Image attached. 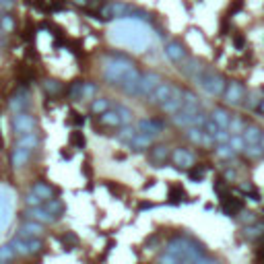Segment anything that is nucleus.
I'll use <instances>...</instances> for the list:
<instances>
[{
	"label": "nucleus",
	"mask_w": 264,
	"mask_h": 264,
	"mask_svg": "<svg viewBox=\"0 0 264 264\" xmlns=\"http://www.w3.org/2000/svg\"><path fill=\"white\" fill-rule=\"evenodd\" d=\"M200 89H204L208 95H215V97H223V93H225V87H227V83H225V79L219 75V73H215V70H208V68H202L194 79H192Z\"/></svg>",
	"instance_id": "nucleus-1"
},
{
	"label": "nucleus",
	"mask_w": 264,
	"mask_h": 264,
	"mask_svg": "<svg viewBox=\"0 0 264 264\" xmlns=\"http://www.w3.org/2000/svg\"><path fill=\"white\" fill-rule=\"evenodd\" d=\"M33 130H35V118L31 114L23 112V114H15L13 116V132H15L17 138L25 136V134H31Z\"/></svg>",
	"instance_id": "nucleus-2"
},
{
	"label": "nucleus",
	"mask_w": 264,
	"mask_h": 264,
	"mask_svg": "<svg viewBox=\"0 0 264 264\" xmlns=\"http://www.w3.org/2000/svg\"><path fill=\"white\" fill-rule=\"evenodd\" d=\"M246 97V89L239 81H229L227 87H225V93H223V101L227 105H239Z\"/></svg>",
	"instance_id": "nucleus-3"
},
{
	"label": "nucleus",
	"mask_w": 264,
	"mask_h": 264,
	"mask_svg": "<svg viewBox=\"0 0 264 264\" xmlns=\"http://www.w3.org/2000/svg\"><path fill=\"white\" fill-rule=\"evenodd\" d=\"M182 105H184V89H180V87L174 85V91H172L170 99L161 105V110H163L165 114L174 116V114H178V112L182 110Z\"/></svg>",
	"instance_id": "nucleus-4"
},
{
	"label": "nucleus",
	"mask_w": 264,
	"mask_h": 264,
	"mask_svg": "<svg viewBox=\"0 0 264 264\" xmlns=\"http://www.w3.org/2000/svg\"><path fill=\"white\" fill-rule=\"evenodd\" d=\"M130 13H132V9L124 3H108V5L101 7V17L103 19H120V17L130 15Z\"/></svg>",
	"instance_id": "nucleus-5"
},
{
	"label": "nucleus",
	"mask_w": 264,
	"mask_h": 264,
	"mask_svg": "<svg viewBox=\"0 0 264 264\" xmlns=\"http://www.w3.org/2000/svg\"><path fill=\"white\" fill-rule=\"evenodd\" d=\"M170 157H172V153H170V147L167 145H153L149 149V161L153 165H157V167L165 165L170 161Z\"/></svg>",
	"instance_id": "nucleus-6"
},
{
	"label": "nucleus",
	"mask_w": 264,
	"mask_h": 264,
	"mask_svg": "<svg viewBox=\"0 0 264 264\" xmlns=\"http://www.w3.org/2000/svg\"><path fill=\"white\" fill-rule=\"evenodd\" d=\"M165 56H167L174 64H182L184 60H188L186 47H184L180 41H167V43H165Z\"/></svg>",
	"instance_id": "nucleus-7"
},
{
	"label": "nucleus",
	"mask_w": 264,
	"mask_h": 264,
	"mask_svg": "<svg viewBox=\"0 0 264 264\" xmlns=\"http://www.w3.org/2000/svg\"><path fill=\"white\" fill-rule=\"evenodd\" d=\"M163 81L157 73H142V79H140V97H149L157 87H159Z\"/></svg>",
	"instance_id": "nucleus-8"
},
{
	"label": "nucleus",
	"mask_w": 264,
	"mask_h": 264,
	"mask_svg": "<svg viewBox=\"0 0 264 264\" xmlns=\"http://www.w3.org/2000/svg\"><path fill=\"white\" fill-rule=\"evenodd\" d=\"M9 108H11L13 114H23V112H27V108H29V95H27L25 89H19L17 93H13V97H11V101H9Z\"/></svg>",
	"instance_id": "nucleus-9"
},
{
	"label": "nucleus",
	"mask_w": 264,
	"mask_h": 264,
	"mask_svg": "<svg viewBox=\"0 0 264 264\" xmlns=\"http://www.w3.org/2000/svg\"><path fill=\"white\" fill-rule=\"evenodd\" d=\"M172 91H174V85H172V83H167V81H163L159 87H157V89L149 95V101H151V103H155V105H159V108H161V105L170 99Z\"/></svg>",
	"instance_id": "nucleus-10"
},
{
	"label": "nucleus",
	"mask_w": 264,
	"mask_h": 264,
	"mask_svg": "<svg viewBox=\"0 0 264 264\" xmlns=\"http://www.w3.org/2000/svg\"><path fill=\"white\" fill-rule=\"evenodd\" d=\"M163 128H165V122L159 120V118H145L136 124L138 132H147V134H155V136L159 132H163Z\"/></svg>",
	"instance_id": "nucleus-11"
},
{
	"label": "nucleus",
	"mask_w": 264,
	"mask_h": 264,
	"mask_svg": "<svg viewBox=\"0 0 264 264\" xmlns=\"http://www.w3.org/2000/svg\"><path fill=\"white\" fill-rule=\"evenodd\" d=\"M172 161L182 170H192L194 167V155L186 149H176L172 153Z\"/></svg>",
	"instance_id": "nucleus-12"
},
{
	"label": "nucleus",
	"mask_w": 264,
	"mask_h": 264,
	"mask_svg": "<svg viewBox=\"0 0 264 264\" xmlns=\"http://www.w3.org/2000/svg\"><path fill=\"white\" fill-rule=\"evenodd\" d=\"M97 124L103 126V128H122V126H124L122 118L118 116V112H116L114 108H112L110 112H105V114L97 116Z\"/></svg>",
	"instance_id": "nucleus-13"
},
{
	"label": "nucleus",
	"mask_w": 264,
	"mask_h": 264,
	"mask_svg": "<svg viewBox=\"0 0 264 264\" xmlns=\"http://www.w3.org/2000/svg\"><path fill=\"white\" fill-rule=\"evenodd\" d=\"M242 136H244V140H246V149H248V147H260L264 132H262L258 126L250 124V126H246V130H244Z\"/></svg>",
	"instance_id": "nucleus-14"
},
{
	"label": "nucleus",
	"mask_w": 264,
	"mask_h": 264,
	"mask_svg": "<svg viewBox=\"0 0 264 264\" xmlns=\"http://www.w3.org/2000/svg\"><path fill=\"white\" fill-rule=\"evenodd\" d=\"M31 221H37V223H52V221H56L54 217L50 215V210L41 204V206H35V208H29L27 213H25Z\"/></svg>",
	"instance_id": "nucleus-15"
},
{
	"label": "nucleus",
	"mask_w": 264,
	"mask_h": 264,
	"mask_svg": "<svg viewBox=\"0 0 264 264\" xmlns=\"http://www.w3.org/2000/svg\"><path fill=\"white\" fill-rule=\"evenodd\" d=\"M29 157H31V151L21 149V147H15V149H13V153H11V163H13V167H15V170L25 167V165H27V161H29Z\"/></svg>",
	"instance_id": "nucleus-16"
},
{
	"label": "nucleus",
	"mask_w": 264,
	"mask_h": 264,
	"mask_svg": "<svg viewBox=\"0 0 264 264\" xmlns=\"http://www.w3.org/2000/svg\"><path fill=\"white\" fill-rule=\"evenodd\" d=\"M43 233V223H37V221H25L23 225H21V231H19V235L21 237H39Z\"/></svg>",
	"instance_id": "nucleus-17"
},
{
	"label": "nucleus",
	"mask_w": 264,
	"mask_h": 264,
	"mask_svg": "<svg viewBox=\"0 0 264 264\" xmlns=\"http://www.w3.org/2000/svg\"><path fill=\"white\" fill-rule=\"evenodd\" d=\"M210 118H213L217 124H219V128L221 130H229V126H231V114L225 110V108H215L213 110V114H210Z\"/></svg>",
	"instance_id": "nucleus-18"
},
{
	"label": "nucleus",
	"mask_w": 264,
	"mask_h": 264,
	"mask_svg": "<svg viewBox=\"0 0 264 264\" xmlns=\"http://www.w3.org/2000/svg\"><path fill=\"white\" fill-rule=\"evenodd\" d=\"M244 237L252 239V242H260L264 237V223L262 221H256V223H250L244 227Z\"/></svg>",
	"instance_id": "nucleus-19"
},
{
	"label": "nucleus",
	"mask_w": 264,
	"mask_h": 264,
	"mask_svg": "<svg viewBox=\"0 0 264 264\" xmlns=\"http://www.w3.org/2000/svg\"><path fill=\"white\" fill-rule=\"evenodd\" d=\"M153 140H155V134L138 132V134H136V138L130 142V149H134V151H145V149H151V147H153Z\"/></svg>",
	"instance_id": "nucleus-20"
},
{
	"label": "nucleus",
	"mask_w": 264,
	"mask_h": 264,
	"mask_svg": "<svg viewBox=\"0 0 264 264\" xmlns=\"http://www.w3.org/2000/svg\"><path fill=\"white\" fill-rule=\"evenodd\" d=\"M136 134H138L136 126L126 124V126H122V128H120V132L116 134V138H118V142H122V145H128V147H130V142L136 138Z\"/></svg>",
	"instance_id": "nucleus-21"
},
{
	"label": "nucleus",
	"mask_w": 264,
	"mask_h": 264,
	"mask_svg": "<svg viewBox=\"0 0 264 264\" xmlns=\"http://www.w3.org/2000/svg\"><path fill=\"white\" fill-rule=\"evenodd\" d=\"M31 192H35L39 198H43V202L54 198V188H52L50 184H45V182H35L33 188H31Z\"/></svg>",
	"instance_id": "nucleus-22"
},
{
	"label": "nucleus",
	"mask_w": 264,
	"mask_h": 264,
	"mask_svg": "<svg viewBox=\"0 0 264 264\" xmlns=\"http://www.w3.org/2000/svg\"><path fill=\"white\" fill-rule=\"evenodd\" d=\"M15 147H21V149L33 151V149H37V147H39V138H37V134H35V132H31V134L19 136V138H17V142H15Z\"/></svg>",
	"instance_id": "nucleus-23"
},
{
	"label": "nucleus",
	"mask_w": 264,
	"mask_h": 264,
	"mask_svg": "<svg viewBox=\"0 0 264 264\" xmlns=\"http://www.w3.org/2000/svg\"><path fill=\"white\" fill-rule=\"evenodd\" d=\"M11 246L15 248L17 256H29V254H31V250H29V244H27V237H21V235H17V237H13V239H11Z\"/></svg>",
	"instance_id": "nucleus-24"
},
{
	"label": "nucleus",
	"mask_w": 264,
	"mask_h": 264,
	"mask_svg": "<svg viewBox=\"0 0 264 264\" xmlns=\"http://www.w3.org/2000/svg\"><path fill=\"white\" fill-rule=\"evenodd\" d=\"M110 110H112V108H110V101L105 99V97H95L93 103H91V112H93L95 116H101V114L110 112Z\"/></svg>",
	"instance_id": "nucleus-25"
},
{
	"label": "nucleus",
	"mask_w": 264,
	"mask_h": 264,
	"mask_svg": "<svg viewBox=\"0 0 264 264\" xmlns=\"http://www.w3.org/2000/svg\"><path fill=\"white\" fill-rule=\"evenodd\" d=\"M43 206L50 210V215L54 217V219H58L60 215H62V210H64V204L58 200V198H52V200H47V202H43Z\"/></svg>",
	"instance_id": "nucleus-26"
},
{
	"label": "nucleus",
	"mask_w": 264,
	"mask_h": 264,
	"mask_svg": "<svg viewBox=\"0 0 264 264\" xmlns=\"http://www.w3.org/2000/svg\"><path fill=\"white\" fill-rule=\"evenodd\" d=\"M182 108L192 110V112H198L200 110V101H198V97L192 91H184V105H182Z\"/></svg>",
	"instance_id": "nucleus-27"
},
{
	"label": "nucleus",
	"mask_w": 264,
	"mask_h": 264,
	"mask_svg": "<svg viewBox=\"0 0 264 264\" xmlns=\"http://www.w3.org/2000/svg\"><path fill=\"white\" fill-rule=\"evenodd\" d=\"M43 89H45V93L47 95H60L62 93V83L60 81H56V79H47L45 83H43Z\"/></svg>",
	"instance_id": "nucleus-28"
},
{
	"label": "nucleus",
	"mask_w": 264,
	"mask_h": 264,
	"mask_svg": "<svg viewBox=\"0 0 264 264\" xmlns=\"http://www.w3.org/2000/svg\"><path fill=\"white\" fill-rule=\"evenodd\" d=\"M83 89H85V81H73V85L68 87V97L83 99Z\"/></svg>",
	"instance_id": "nucleus-29"
},
{
	"label": "nucleus",
	"mask_w": 264,
	"mask_h": 264,
	"mask_svg": "<svg viewBox=\"0 0 264 264\" xmlns=\"http://www.w3.org/2000/svg\"><path fill=\"white\" fill-rule=\"evenodd\" d=\"M229 147H231L235 153H244V151H246V140H244V136H242V134H231Z\"/></svg>",
	"instance_id": "nucleus-30"
},
{
	"label": "nucleus",
	"mask_w": 264,
	"mask_h": 264,
	"mask_svg": "<svg viewBox=\"0 0 264 264\" xmlns=\"http://www.w3.org/2000/svg\"><path fill=\"white\" fill-rule=\"evenodd\" d=\"M15 256H17V252H15V248H13L11 244L0 246V262H9V260H13Z\"/></svg>",
	"instance_id": "nucleus-31"
},
{
	"label": "nucleus",
	"mask_w": 264,
	"mask_h": 264,
	"mask_svg": "<svg viewBox=\"0 0 264 264\" xmlns=\"http://www.w3.org/2000/svg\"><path fill=\"white\" fill-rule=\"evenodd\" d=\"M114 110H116V112H118V116L122 118L124 126H126V124H128V122L132 120V112H130V110L126 108V105H116V108H114Z\"/></svg>",
	"instance_id": "nucleus-32"
},
{
	"label": "nucleus",
	"mask_w": 264,
	"mask_h": 264,
	"mask_svg": "<svg viewBox=\"0 0 264 264\" xmlns=\"http://www.w3.org/2000/svg\"><path fill=\"white\" fill-rule=\"evenodd\" d=\"M217 155L221 157V159H231V157L235 155V151H233V149L229 147V142H227V145H219V147H217Z\"/></svg>",
	"instance_id": "nucleus-33"
},
{
	"label": "nucleus",
	"mask_w": 264,
	"mask_h": 264,
	"mask_svg": "<svg viewBox=\"0 0 264 264\" xmlns=\"http://www.w3.org/2000/svg\"><path fill=\"white\" fill-rule=\"evenodd\" d=\"M188 176L192 182H200L206 176V167H192V170H188Z\"/></svg>",
	"instance_id": "nucleus-34"
},
{
	"label": "nucleus",
	"mask_w": 264,
	"mask_h": 264,
	"mask_svg": "<svg viewBox=\"0 0 264 264\" xmlns=\"http://www.w3.org/2000/svg\"><path fill=\"white\" fill-rule=\"evenodd\" d=\"M25 204H27L29 208H35V206H41V204H43V198H39L35 192H29V194L25 196Z\"/></svg>",
	"instance_id": "nucleus-35"
},
{
	"label": "nucleus",
	"mask_w": 264,
	"mask_h": 264,
	"mask_svg": "<svg viewBox=\"0 0 264 264\" xmlns=\"http://www.w3.org/2000/svg\"><path fill=\"white\" fill-rule=\"evenodd\" d=\"M244 130H246L244 122H242L239 118H231V126H229V132H231V134H244Z\"/></svg>",
	"instance_id": "nucleus-36"
},
{
	"label": "nucleus",
	"mask_w": 264,
	"mask_h": 264,
	"mask_svg": "<svg viewBox=\"0 0 264 264\" xmlns=\"http://www.w3.org/2000/svg\"><path fill=\"white\" fill-rule=\"evenodd\" d=\"M13 27H15V23H13V17H0V29H3L5 33H9V31H13Z\"/></svg>",
	"instance_id": "nucleus-37"
},
{
	"label": "nucleus",
	"mask_w": 264,
	"mask_h": 264,
	"mask_svg": "<svg viewBox=\"0 0 264 264\" xmlns=\"http://www.w3.org/2000/svg\"><path fill=\"white\" fill-rule=\"evenodd\" d=\"M159 264H182V260L178 258V256H174V254H163L161 258H159Z\"/></svg>",
	"instance_id": "nucleus-38"
},
{
	"label": "nucleus",
	"mask_w": 264,
	"mask_h": 264,
	"mask_svg": "<svg viewBox=\"0 0 264 264\" xmlns=\"http://www.w3.org/2000/svg\"><path fill=\"white\" fill-rule=\"evenodd\" d=\"M95 85L93 83H85V89H83V99H95Z\"/></svg>",
	"instance_id": "nucleus-39"
},
{
	"label": "nucleus",
	"mask_w": 264,
	"mask_h": 264,
	"mask_svg": "<svg viewBox=\"0 0 264 264\" xmlns=\"http://www.w3.org/2000/svg\"><path fill=\"white\" fill-rule=\"evenodd\" d=\"M70 140H73V145H75V147H79V149H83V147H85V136H83L81 132H73Z\"/></svg>",
	"instance_id": "nucleus-40"
},
{
	"label": "nucleus",
	"mask_w": 264,
	"mask_h": 264,
	"mask_svg": "<svg viewBox=\"0 0 264 264\" xmlns=\"http://www.w3.org/2000/svg\"><path fill=\"white\" fill-rule=\"evenodd\" d=\"M73 122L75 124H85V118H81L79 114H73Z\"/></svg>",
	"instance_id": "nucleus-41"
},
{
	"label": "nucleus",
	"mask_w": 264,
	"mask_h": 264,
	"mask_svg": "<svg viewBox=\"0 0 264 264\" xmlns=\"http://www.w3.org/2000/svg\"><path fill=\"white\" fill-rule=\"evenodd\" d=\"M258 112L264 114V99H260V103H258Z\"/></svg>",
	"instance_id": "nucleus-42"
},
{
	"label": "nucleus",
	"mask_w": 264,
	"mask_h": 264,
	"mask_svg": "<svg viewBox=\"0 0 264 264\" xmlns=\"http://www.w3.org/2000/svg\"><path fill=\"white\" fill-rule=\"evenodd\" d=\"M0 5H5V7H11L13 3H11V0H0Z\"/></svg>",
	"instance_id": "nucleus-43"
},
{
	"label": "nucleus",
	"mask_w": 264,
	"mask_h": 264,
	"mask_svg": "<svg viewBox=\"0 0 264 264\" xmlns=\"http://www.w3.org/2000/svg\"><path fill=\"white\" fill-rule=\"evenodd\" d=\"M75 3H79V5H87V0H75Z\"/></svg>",
	"instance_id": "nucleus-44"
},
{
	"label": "nucleus",
	"mask_w": 264,
	"mask_h": 264,
	"mask_svg": "<svg viewBox=\"0 0 264 264\" xmlns=\"http://www.w3.org/2000/svg\"><path fill=\"white\" fill-rule=\"evenodd\" d=\"M260 147H262V151H264V136H262V142H260Z\"/></svg>",
	"instance_id": "nucleus-45"
},
{
	"label": "nucleus",
	"mask_w": 264,
	"mask_h": 264,
	"mask_svg": "<svg viewBox=\"0 0 264 264\" xmlns=\"http://www.w3.org/2000/svg\"><path fill=\"white\" fill-rule=\"evenodd\" d=\"M3 33H5V31H3V29H0V41H3Z\"/></svg>",
	"instance_id": "nucleus-46"
}]
</instances>
